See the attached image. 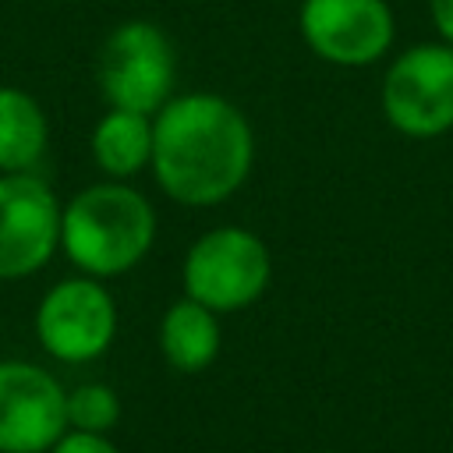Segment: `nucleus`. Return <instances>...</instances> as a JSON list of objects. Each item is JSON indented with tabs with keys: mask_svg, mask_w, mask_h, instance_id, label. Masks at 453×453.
Wrapping results in <instances>:
<instances>
[{
	"mask_svg": "<svg viewBox=\"0 0 453 453\" xmlns=\"http://www.w3.org/2000/svg\"><path fill=\"white\" fill-rule=\"evenodd\" d=\"M269 283V255L265 244L237 226H223L205 234L184 262L188 297L212 311H234L251 304Z\"/></svg>",
	"mask_w": 453,
	"mask_h": 453,
	"instance_id": "obj_5",
	"label": "nucleus"
},
{
	"mask_svg": "<svg viewBox=\"0 0 453 453\" xmlns=\"http://www.w3.org/2000/svg\"><path fill=\"white\" fill-rule=\"evenodd\" d=\"M152 205L124 184H96L60 212V244L71 262L96 276L131 269L152 244Z\"/></svg>",
	"mask_w": 453,
	"mask_h": 453,
	"instance_id": "obj_2",
	"label": "nucleus"
},
{
	"mask_svg": "<svg viewBox=\"0 0 453 453\" xmlns=\"http://www.w3.org/2000/svg\"><path fill=\"white\" fill-rule=\"evenodd\" d=\"M92 156L110 177H131L152 163V124L149 113L110 106L92 131Z\"/></svg>",
	"mask_w": 453,
	"mask_h": 453,
	"instance_id": "obj_11",
	"label": "nucleus"
},
{
	"mask_svg": "<svg viewBox=\"0 0 453 453\" xmlns=\"http://www.w3.org/2000/svg\"><path fill=\"white\" fill-rule=\"evenodd\" d=\"M163 354L180 372H202L216 350H219V326L212 319V308L191 301H180L166 311L163 333H159Z\"/></svg>",
	"mask_w": 453,
	"mask_h": 453,
	"instance_id": "obj_12",
	"label": "nucleus"
},
{
	"mask_svg": "<svg viewBox=\"0 0 453 453\" xmlns=\"http://www.w3.org/2000/svg\"><path fill=\"white\" fill-rule=\"evenodd\" d=\"M177 57L166 32L152 21H124L117 25L96 64L99 88L110 106L159 113L173 88Z\"/></svg>",
	"mask_w": 453,
	"mask_h": 453,
	"instance_id": "obj_3",
	"label": "nucleus"
},
{
	"mask_svg": "<svg viewBox=\"0 0 453 453\" xmlns=\"http://www.w3.org/2000/svg\"><path fill=\"white\" fill-rule=\"evenodd\" d=\"M386 120L411 138H435L453 127V46L425 42L403 50L382 81Z\"/></svg>",
	"mask_w": 453,
	"mask_h": 453,
	"instance_id": "obj_4",
	"label": "nucleus"
},
{
	"mask_svg": "<svg viewBox=\"0 0 453 453\" xmlns=\"http://www.w3.org/2000/svg\"><path fill=\"white\" fill-rule=\"evenodd\" d=\"M46 152V113L42 106L11 85H0V170L25 173Z\"/></svg>",
	"mask_w": 453,
	"mask_h": 453,
	"instance_id": "obj_10",
	"label": "nucleus"
},
{
	"mask_svg": "<svg viewBox=\"0 0 453 453\" xmlns=\"http://www.w3.org/2000/svg\"><path fill=\"white\" fill-rule=\"evenodd\" d=\"M60 241V209L53 191L25 173L0 177V280H18L46 265Z\"/></svg>",
	"mask_w": 453,
	"mask_h": 453,
	"instance_id": "obj_8",
	"label": "nucleus"
},
{
	"mask_svg": "<svg viewBox=\"0 0 453 453\" xmlns=\"http://www.w3.org/2000/svg\"><path fill=\"white\" fill-rule=\"evenodd\" d=\"M53 453H117L113 442L103 439V432H81L74 428L71 435H60L53 442Z\"/></svg>",
	"mask_w": 453,
	"mask_h": 453,
	"instance_id": "obj_14",
	"label": "nucleus"
},
{
	"mask_svg": "<svg viewBox=\"0 0 453 453\" xmlns=\"http://www.w3.org/2000/svg\"><path fill=\"white\" fill-rule=\"evenodd\" d=\"M64 425L60 382L28 361H0V453H42L64 435Z\"/></svg>",
	"mask_w": 453,
	"mask_h": 453,
	"instance_id": "obj_7",
	"label": "nucleus"
},
{
	"mask_svg": "<svg viewBox=\"0 0 453 453\" xmlns=\"http://www.w3.org/2000/svg\"><path fill=\"white\" fill-rule=\"evenodd\" d=\"M297 25L308 50L340 67L379 60L396 28L386 0H304Z\"/></svg>",
	"mask_w": 453,
	"mask_h": 453,
	"instance_id": "obj_6",
	"label": "nucleus"
},
{
	"mask_svg": "<svg viewBox=\"0 0 453 453\" xmlns=\"http://www.w3.org/2000/svg\"><path fill=\"white\" fill-rule=\"evenodd\" d=\"M117 418H120V403L110 386L92 382V386H78L67 396V421L81 432H106L113 428Z\"/></svg>",
	"mask_w": 453,
	"mask_h": 453,
	"instance_id": "obj_13",
	"label": "nucleus"
},
{
	"mask_svg": "<svg viewBox=\"0 0 453 453\" xmlns=\"http://www.w3.org/2000/svg\"><path fill=\"white\" fill-rule=\"evenodd\" d=\"M251 127L244 113L212 92L163 103L152 124V166L163 191L184 205H216L251 170Z\"/></svg>",
	"mask_w": 453,
	"mask_h": 453,
	"instance_id": "obj_1",
	"label": "nucleus"
},
{
	"mask_svg": "<svg viewBox=\"0 0 453 453\" xmlns=\"http://www.w3.org/2000/svg\"><path fill=\"white\" fill-rule=\"evenodd\" d=\"M428 7H432V21H435L439 35L453 46V0H428Z\"/></svg>",
	"mask_w": 453,
	"mask_h": 453,
	"instance_id": "obj_15",
	"label": "nucleus"
},
{
	"mask_svg": "<svg viewBox=\"0 0 453 453\" xmlns=\"http://www.w3.org/2000/svg\"><path fill=\"white\" fill-rule=\"evenodd\" d=\"M117 315L110 294L92 280L57 283L35 315V333L42 347L60 361H88L103 354L113 340Z\"/></svg>",
	"mask_w": 453,
	"mask_h": 453,
	"instance_id": "obj_9",
	"label": "nucleus"
}]
</instances>
